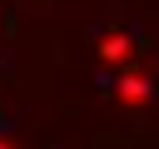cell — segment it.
<instances>
[{
    "instance_id": "6da1fadb",
    "label": "cell",
    "mask_w": 159,
    "mask_h": 149,
    "mask_svg": "<svg viewBox=\"0 0 159 149\" xmlns=\"http://www.w3.org/2000/svg\"><path fill=\"white\" fill-rule=\"evenodd\" d=\"M119 99H129V104L149 99V79H119Z\"/></svg>"
}]
</instances>
